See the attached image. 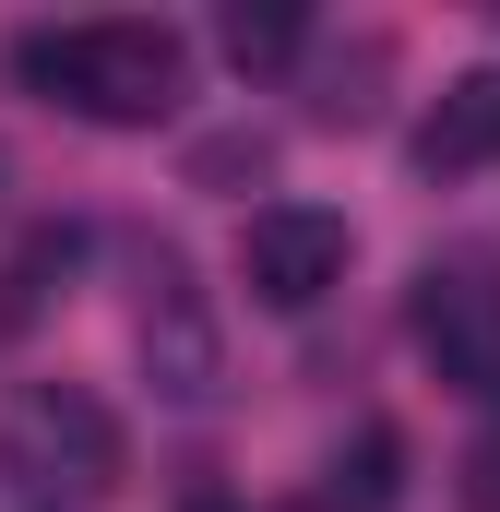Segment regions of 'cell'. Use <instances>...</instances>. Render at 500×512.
I'll return each mask as SVG.
<instances>
[{
    "label": "cell",
    "mask_w": 500,
    "mask_h": 512,
    "mask_svg": "<svg viewBox=\"0 0 500 512\" xmlns=\"http://www.w3.org/2000/svg\"><path fill=\"white\" fill-rule=\"evenodd\" d=\"M179 72H191V48L167 24H36V36H12V84L24 96H48L72 120H108V131L167 120Z\"/></svg>",
    "instance_id": "6da1fadb"
},
{
    "label": "cell",
    "mask_w": 500,
    "mask_h": 512,
    "mask_svg": "<svg viewBox=\"0 0 500 512\" xmlns=\"http://www.w3.org/2000/svg\"><path fill=\"white\" fill-rule=\"evenodd\" d=\"M405 322H417V358H429L453 393L500 405V274H477V262H429Z\"/></svg>",
    "instance_id": "7a4b0ae2"
},
{
    "label": "cell",
    "mask_w": 500,
    "mask_h": 512,
    "mask_svg": "<svg viewBox=\"0 0 500 512\" xmlns=\"http://www.w3.org/2000/svg\"><path fill=\"white\" fill-rule=\"evenodd\" d=\"M346 215H322V203H262L239 227V286L262 310H310V298H334L346 286Z\"/></svg>",
    "instance_id": "3957f363"
},
{
    "label": "cell",
    "mask_w": 500,
    "mask_h": 512,
    "mask_svg": "<svg viewBox=\"0 0 500 512\" xmlns=\"http://www.w3.org/2000/svg\"><path fill=\"white\" fill-rule=\"evenodd\" d=\"M12 453H24L36 477H60V489H108V477H120V417H108L96 393H72V382H36L12 405Z\"/></svg>",
    "instance_id": "277c9868"
},
{
    "label": "cell",
    "mask_w": 500,
    "mask_h": 512,
    "mask_svg": "<svg viewBox=\"0 0 500 512\" xmlns=\"http://www.w3.org/2000/svg\"><path fill=\"white\" fill-rule=\"evenodd\" d=\"M417 167H429V179L500 167V60H489V72H453V84H441V108H429V131H417Z\"/></svg>",
    "instance_id": "5b68a950"
},
{
    "label": "cell",
    "mask_w": 500,
    "mask_h": 512,
    "mask_svg": "<svg viewBox=\"0 0 500 512\" xmlns=\"http://www.w3.org/2000/svg\"><path fill=\"white\" fill-rule=\"evenodd\" d=\"M143 370L179 393V405H203V393H215V334H203V310H191V298H155V310H143Z\"/></svg>",
    "instance_id": "8992f818"
},
{
    "label": "cell",
    "mask_w": 500,
    "mask_h": 512,
    "mask_svg": "<svg viewBox=\"0 0 500 512\" xmlns=\"http://www.w3.org/2000/svg\"><path fill=\"white\" fill-rule=\"evenodd\" d=\"M393 465H405V441H393V429L370 417V429L334 453V477H322V512H393V489H405Z\"/></svg>",
    "instance_id": "52a82bcc"
},
{
    "label": "cell",
    "mask_w": 500,
    "mask_h": 512,
    "mask_svg": "<svg viewBox=\"0 0 500 512\" xmlns=\"http://www.w3.org/2000/svg\"><path fill=\"white\" fill-rule=\"evenodd\" d=\"M72 262H84V239H72V227H36V239L12 251V274H0V334H24V322L60 298V274H72Z\"/></svg>",
    "instance_id": "ba28073f"
},
{
    "label": "cell",
    "mask_w": 500,
    "mask_h": 512,
    "mask_svg": "<svg viewBox=\"0 0 500 512\" xmlns=\"http://www.w3.org/2000/svg\"><path fill=\"white\" fill-rule=\"evenodd\" d=\"M215 48H227L239 72H286V60L310 48V12H286V0H239V12L215 24Z\"/></svg>",
    "instance_id": "9c48e42d"
},
{
    "label": "cell",
    "mask_w": 500,
    "mask_h": 512,
    "mask_svg": "<svg viewBox=\"0 0 500 512\" xmlns=\"http://www.w3.org/2000/svg\"><path fill=\"white\" fill-rule=\"evenodd\" d=\"M453 477H465V512H500V429L465 441V465H453Z\"/></svg>",
    "instance_id": "30bf717a"
},
{
    "label": "cell",
    "mask_w": 500,
    "mask_h": 512,
    "mask_svg": "<svg viewBox=\"0 0 500 512\" xmlns=\"http://www.w3.org/2000/svg\"><path fill=\"white\" fill-rule=\"evenodd\" d=\"M191 512H239V501H191Z\"/></svg>",
    "instance_id": "8fae6325"
}]
</instances>
